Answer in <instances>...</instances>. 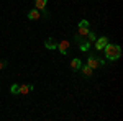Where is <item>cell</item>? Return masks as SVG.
Here are the masks:
<instances>
[{
  "label": "cell",
  "instance_id": "1",
  "mask_svg": "<svg viewBox=\"0 0 123 121\" xmlns=\"http://www.w3.org/2000/svg\"><path fill=\"white\" fill-rule=\"evenodd\" d=\"M104 51H105V56H107L108 61H117V59L122 57V47L118 46V44H110L108 43L104 47Z\"/></svg>",
  "mask_w": 123,
  "mask_h": 121
},
{
  "label": "cell",
  "instance_id": "2",
  "mask_svg": "<svg viewBox=\"0 0 123 121\" xmlns=\"http://www.w3.org/2000/svg\"><path fill=\"white\" fill-rule=\"evenodd\" d=\"M87 65L90 67V69H98V67H104L105 62L102 61V59H98V57L95 56V54H90V56L87 57Z\"/></svg>",
  "mask_w": 123,
  "mask_h": 121
},
{
  "label": "cell",
  "instance_id": "3",
  "mask_svg": "<svg viewBox=\"0 0 123 121\" xmlns=\"http://www.w3.org/2000/svg\"><path fill=\"white\" fill-rule=\"evenodd\" d=\"M94 43H95V49H97V51H104V47L108 44V38H105V36L97 38Z\"/></svg>",
  "mask_w": 123,
  "mask_h": 121
},
{
  "label": "cell",
  "instance_id": "4",
  "mask_svg": "<svg viewBox=\"0 0 123 121\" xmlns=\"http://www.w3.org/2000/svg\"><path fill=\"white\" fill-rule=\"evenodd\" d=\"M77 41H79V43H80V51H82V52H85V51H89V47H90V44H92V43H90V41H89V39H87V38H76Z\"/></svg>",
  "mask_w": 123,
  "mask_h": 121
},
{
  "label": "cell",
  "instance_id": "5",
  "mask_svg": "<svg viewBox=\"0 0 123 121\" xmlns=\"http://www.w3.org/2000/svg\"><path fill=\"white\" fill-rule=\"evenodd\" d=\"M79 72L84 75V77H92V75H94V69H90L89 65L85 64V65H80V67H79Z\"/></svg>",
  "mask_w": 123,
  "mask_h": 121
},
{
  "label": "cell",
  "instance_id": "6",
  "mask_svg": "<svg viewBox=\"0 0 123 121\" xmlns=\"http://www.w3.org/2000/svg\"><path fill=\"white\" fill-rule=\"evenodd\" d=\"M57 49H59L62 54H67V51H69V41H61V43H57Z\"/></svg>",
  "mask_w": 123,
  "mask_h": 121
},
{
  "label": "cell",
  "instance_id": "7",
  "mask_svg": "<svg viewBox=\"0 0 123 121\" xmlns=\"http://www.w3.org/2000/svg\"><path fill=\"white\" fill-rule=\"evenodd\" d=\"M44 46H46L48 49H57V43H56V39L48 38L46 41H44Z\"/></svg>",
  "mask_w": 123,
  "mask_h": 121
},
{
  "label": "cell",
  "instance_id": "8",
  "mask_svg": "<svg viewBox=\"0 0 123 121\" xmlns=\"http://www.w3.org/2000/svg\"><path fill=\"white\" fill-rule=\"evenodd\" d=\"M46 5H48V0H35V8L38 10H46Z\"/></svg>",
  "mask_w": 123,
  "mask_h": 121
},
{
  "label": "cell",
  "instance_id": "9",
  "mask_svg": "<svg viewBox=\"0 0 123 121\" xmlns=\"http://www.w3.org/2000/svg\"><path fill=\"white\" fill-rule=\"evenodd\" d=\"M33 88H35L33 85H26V84H21V85H20V93H21V95H26V93H28V92H31Z\"/></svg>",
  "mask_w": 123,
  "mask_h": 121
},
{
  "label": "cell",
  "instance_id": "10",
  "mask_svg": "<svg viewBox=\"0 0 123 121\" xmlns=\"http://www.w3.org/2000/svg\"><path fill=\"white\" fill-rule=\"evenodd\" d=\"M28 18L30 20H38L39 18V10L38 8H33L28 12Z\"/></svg>",
  "mask_w": 123,
  "mask_h": 121
},
{
  "label": "cell",
  "instance_id": "11",
  "mask_svg": "<svg viewBox=\"0 0 123 121\" xmlns=\"http://www.w3.org/2000/svg\"><path fill=\"white\" fill-rule=\"evenodd\" d=\"M80 61L77 59V57H74L72 61H71V67H72V70H79V67H80Z\"/></svg>",
  "mask_w": 123,
  "mask_h": 121
},
{
  "label": "cell",
  "instance_id": "12",
  "mask_svg": "<svg viewBox=\"0 0 123 121\" xmlns=\"http://www.w3.org/2000/svg\"><path fill=\"white\" fill-rule=\"evenodd\" d=\"M10 92L13 93V95H18V93H20V85H18V84L12 85V88H10Z\"/></svg>",
  "mask_w": 123,
  "mask_h": 121
},
{
  "label": "cell",
  "instance_id": "13",
  "mask_svg": "<svg viewBox=\"0 0 123 121\" xmlns=\"http://www.w3.org/2000/svg\"><path fill=\"white\" fill-rule=\"evenodd\" d=\"M87 38H89V41H90V43H94L95 39H97V36H95L92 31H89V33H87Z\"/></svg>",
  "mask_w": 123,
  "mask_h": 121
},
{
  "label": "cell",
  "instance_id": "14",
  "mask_svg": "<svg viewBox=\"0 0 123 121\" xmlns=\"http://www.w3.org/2000/svg\"><path fill=\"white\" fill-rule=\"evenodd\" d=\"M79 28H89V21H87V20H82V21L79 23Z\"/></svg>",
  "mask_w": 123,
  "mask_h": 121
},
{
  "label": "cell",
  "instance_id": "15",
  "mask_svg": "<svg viewBox=\"0 0 123 121\" xmlns=\"http://www.w3.org/2000/svg\"><path fill=\"white\" fill-rule=\"evenodd\" d=\"M5 65H7V62H5V61H0V69H3Z\"/></svg>",
  "mask_w": 123,
  "mask_h": 121
}]
</instances>
